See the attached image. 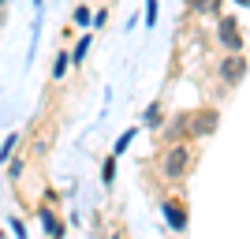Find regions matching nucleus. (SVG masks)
<instances>
[{
    "label": "nucleus",
    "mask_w": 250,
    "mask_h": 239,
    "mask_svg": "<svg viewBox=\"0 0 250 239\" xmlns=\"http://www.w3.org/2000/svg\"><path fill=\"white\" fill-rule=\"evenodd\" d=\"M190 161H194V153H190V142H165V153H161V176L168 179V183H183V179L190 176Z\"/></svg>",
    "instance_id": "1"
},
{
    "label": "nucleus",
    "mask_w": 250,
    "mask_h": 239,
    "mask_svg": "<svg viewBox=\"0 0 250 239\" xmlns=\"http://www.w3.org/2000/svg\"><path fill=\"white\" fill-rule=\"evenodd\" d=\"M217 79L224 90H235V86L247 83V56L243 52H224L217 64Z\"/></svg>",
    "instance_id": "2"
},
{
    "label": "nucleus",
    "mask_w": 250,
    "mask_h": 239,
    "mask_svg": "<svg viewBox=\"0 0 250 239\" xmlns=\"http://www.w3.org/2000/svg\"><path fill=\"white\" fill-rule=\"evenodd\" d=\"M217 42L224 52H243L247 38H243V22L235 15H217Z\"/></svg>",
    "instance_id": "3"
},
{
    "label": "nucleus",
    "mask_w": 250,
    "mask_h": 239,
    "mask_svg": "<svg viewBox=\"0 0 250 239\" xmlns=\"http://www.w3.org/2000/svg\"><path fill=\"white\" fill-rule=\"evenodd\" d=\"M220 124V112L209 105V109H198V112H187V142H198V138L213 135Z\"/></svg>",
    "instance_id": "4"
},
{
    "label": "nucleus",
    "mask_w": 250,
    "mask_h": 239,
    "mask_svg": "<svg viewBox=\"0 0 250 239\" xmlns=\"http://www.w3.org/2000/svg\"><path fill=\"white\" fill-rule=\"evenodd\" d=\"M161 213H165V224L176 232V236L187 232L190 217H187V202H183V198H165V202H161Z\"/></svg>",
    "instance_id": "5"
},
{
    "label": "nucleus",
    "mask_w": 250,
    "mask_h": 239,
    "mask_svg": "<svg viewBox=\"0 0 250 239\" xmlns=\"http://www.w3.org/2000/svg\"><path fill=\"white\" fill-rule=\"evenodd\" d=\"M38 217H42V228H45V236H63V232H67V228H63V220L56 217V213H52L49 206H42V209H38Z\"/></svg>",
    "instance_id": "6"
},
{
    "label": "nucleus",
    "mask_w": 250,
    "mask_h": 239,
    "mask_svg": "<svg viewBox=\"0 0 250 239\" xmlns=\"http://www.w3.org/2000/svg\"><path fill=\"white\" fill-rule=\"evenodd\" d=\"M142 124H146L149 131H157V127L165 124V101H149L146 112H142Z\"/></svg>",
    "instance_id": "7"
},
{
    "label": "nucleus",
    "mask_w": 250,
    "mask_h": 239,
    "mask_svg": "<svg viewBox=\"0 0 250 239\" xmlns=\"http://www.w3.org/2000/svg\"><path fill=\"white\" fill-rule=\"evenodd\" d=\"M187 4H190V11H198V15H213V19H217L220 8H224V0H187Z\"/></svg>",
    "instance_id": "8"
},
{
    "label": "nucleus",
    "mask_w": 250,
    "mask_h": 239,
    "mask_svg": "<svg viewBox=\"0 0 250 239\" xmlns=\"http://www.w3.org/2000/svg\"><path fill=\"white\" fill-rule=\"evenodd\" d=\"M86 56H90V34H83V38H79L75 52H67V60H71V64H86Z\"/></svg>",
    "instance_id": "9"
},
{
    "label": "nucleus",
    "mask_w": 250,
    "mask_h": 239,
    "mask_svg": "<svg viewBox=\"0 0 250 239\" xmlns=\"http://www.w3.org/2000/svg\"><path fill=\"white\" fill-rule=\"evenodd\" d=\"M101 183H104V187H112V183H116V153H108L101 161Z\"/></svg>",
    "instance_id": "10"
},
{
    "label": "nucleus",
    "mask_w": 250,
    "mask_h": 239,
    "mask_svg": "<svg viewBox=\"0 0 250 239\" xmlns=\"http://www.w3.org/2000/svg\"><path fill=\"white\" fill-rule=\"evenodd\" d=\"M135 135H138V127H127L124 135H120V142L112 146V153H116V157H120V153H127V146L135 142Z\"/></svg>",
    "instance_id": "11"
},
{
    "label": "nucleus",
    "mask_w": 250,
    "mask_h": 239,
    "mask_svg": "<svg viewBox=\"0 0 250 239\" xmlns=\"http://www.w3.org/2000/svg\"><path fill=\"white\" fill-rule=\"evenodd\" d=\"M15 146H19V135H8V138H4V146H0V165H8V161H11Z\"/></svg>",
    "instance_id": "12"
},
{
    "label": "nucleus",
    "mask_w": 250,
    "mask_h": 239,
    "mask_svg": "<svg viewBox=\"0 0 250 239\" xmlns=\"http://www.w3.org/2000/svg\"><path fill=\"white\" fill-rule=\"evenodd\" d=\"M71 19H75V26H90V22H94V11L86 8V4H79V8H75V15H71Z\"/></svg>",
    "instance_id": "13"
},
{
    "label": "nucleus",
    "mask_w": 250,
    "mask_h": 239,
    "mask_svg": "<svg viewBox=\"0 0 250 239\" xmlns=\"http://www.w3.org/2000/svg\"><path fill=\"white\" fill-rule=\"evenodd\" d=\"M67 52H56V60H52V79H63V71H67Z\"/></svg>",
    "instance_id": "14"
},
{
    "label": "nucleus",
    "mask_w": 250,
    "mask_h": 239,
    "mask_svg": "<svg viewBox=\"0 0 250 239\" xmlns=\"http://www.w3.org/2000/svg\"><path fill=\"white\" fill-rule=\"evenodd\" d=\"M157 8H161V0H146V30L157 22Z\"/></svg>",
    "instance_id": "15"
},
{
    "label": "nucleus",
    "mask_w": 250,
    "mask_h": 239,
    "mask_svg": "<svg viewBox=\"0 0 250 239\" xmlns=\"http://www.w3.org/2000/svg\"><path fill=\"white\" fill-rule=\"evenodd\" d=\"M22 168H26V161H22V157H19V161H11V165H8L11 179H19V176H22Z\"/></svg>",
    "instance_id": "16"
},
{
    "label": "nucleus",
    "mask_w": 250,
    "mask_h": 239,
    "mask_svg": "<svg viewBox=\"0 0 250 239\" xmlns=\"http://www.w3.org/2000/svg\"><path fill=\"white\" fill-rule=\"evenodd\" d=\"M104 22H108V11H104V8L94 11V22H90V26H104Z\"/></svg>",
    "instance_id": "17"
},
{
    "label": "nucleus",
    "mask_w": 250,
    "mask_h": 239,
    "mask_svg": "<svg viewBox=\"0 0 250 239\" xmlns=\"http://www.w3.org/2000/svg\"><path fill=\"white\" fill-rule=\"evenodd\" d=\"M11 232H15V236H26V224H22L19 217H11Z\"/></svg>",
    "instance_id": "18"
},
{
    "label": "nucleus",
    "mask_w": 250,
    "mask_h": 239,
    "mask_svg": "<svg viewBox=\"0 0 250 239\" xmlns=\"http://www.w3.org/2000/svg\"><path fill=\"white\" fill-rule=\"evenodd\" d=\"M42 4H45V0H34V8H38V11H42Z\"/></svg>",
    "instance_id": "19"
},
{
    "label": "nucleus",
    "mask_w": 250,
    "mask_h": 239,
    "mask_svg": "<svg viewBox=\"0 0 250 239\" xmlns=\"http://www.w3.org/2000/svg\"><path fill=\"white\" fill-rule=\"evenodd\" d=\"M235 4H239V8H247V0H235Z\"/></svg>",
    "instance_id": "20"
}]
</instances>
